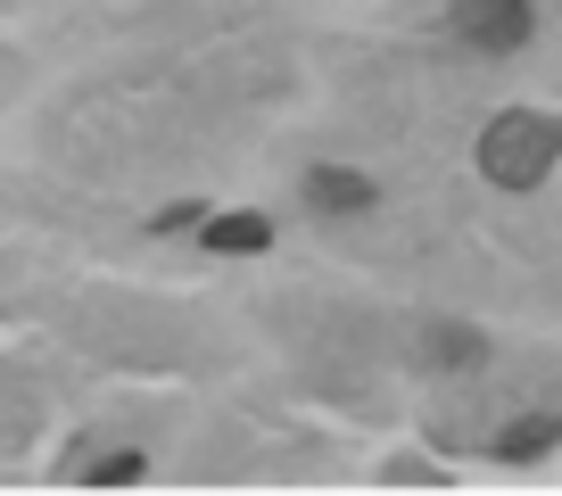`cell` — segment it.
Returning <instances> with one entry per match:
<instances>
[{
    "mask_svg": "<svg viewBox=\"0 0 562 496\" xmlns=\"http://www.w3.org/2000/svg\"><path fill=\"white\" fill-rule=\"evenodd\" d=\"M456 34L472 42V50H521L529 42V0H463Z\"/></svg>",
    "mask_w": 562,
    "mask_h": 496,
    "instance_id": "cell-2",
    "label": "cell"
},
{
    "mask_svg": "<svg viewBox=\"0 0 562 496\" xmlns=\"http://www.w3.org/2000/svg\"><path fill=\"white\" fill-rule=\"evenodd\" d=\"M140 472V455H100V463H91V480H133Z\"/></svg>",
    "mask_w": 562,
    "mask_h": 496,
    "instance_id": "cell-6",
    "label": "cell"
},
{
    "mask_svg": "<svg viewBox=\"0 0 562 496\" xmlns=\"http://www.w3.org/2000/svg\"><path fill=\"white\" fill-rule=\"evenodd\" d=\"M554 158H562V124L529 116V108H513V116H496L488 133H480V174H488L496 191H538Z\"/></svg>",
    "mask_w": 562,
    "mask_h": 496,
    "instance_id": "cell-1",
    "label": "cell"
},
{
    "mask_svg": "<svg viewBox=\"0 0 562 496\" xmlns=\"http://www.w3.org/2000/svg\"><path fill=\"white\" fill-rule=\"evenodd\" d=\"M554 439H562V414H529V422L505 430V447H496V455H546Z\"/></svg>",
    "mask_w": 562,
    "mask_h": 496,
    "instance_id": "cell-5",
    "label": "cell"
},
{
    "mask_svg": "<svg viewBox=\"0 0 562 496\" xmlns=\"http://www.w3.org/2000/svg\"><path fill=\"white\" fill-rule=\"evenodd\" d=\"M265 240H273L265 215H215V224H207V248H224V257H257Z\"/></svg>",
    "mask_w": 562,
    "mask_h": 496,
    "instance_id": "cell-4",
    "label": "cell"
},
{
    "mask_svg": "<svg viewBox=\"0 0 562 496\" xmlns=\"http://www.w3.org/2000/svg\"><path fill=\"white\" fill-rule=\"evenodd\" d=\"M306 199H315V207H372V182H364V174H348V166H315Z\"/></svg>",
    "mask_w": 562,
    "mask_h": 496,
    "instance_id": "cell-3",
    "label": "cell"
}]
</instances>
